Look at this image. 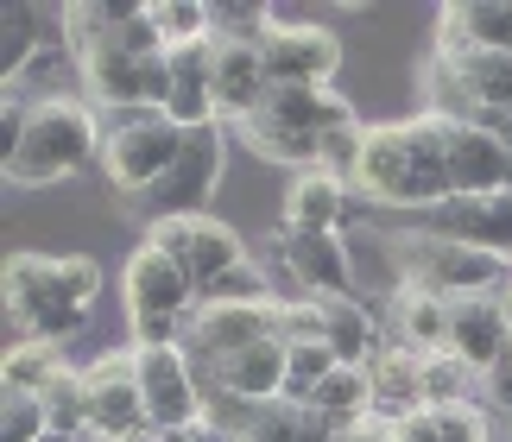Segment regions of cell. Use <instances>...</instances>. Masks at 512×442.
<instances>
[{"label": "cell", "mask_w": 512, "mask_h": 442, "mask_svg": "<svg viewBox=\"0 0 512 442\" xmlns=\"http://www.w3.org/2000/svg\"><path fill=\"white\" fill-rule=\"evenodd\" d=\"M146 247L171 253L177 266L190 272L196 291H209L222 272L247 266V240L234 221H215V215H177V221H146Z\"/></svg>", "instance_id": "obj_8"}, {"label": "cell", "mask_w": 512, "mask_h": 442, "mask_svg": "<svg viewBox=\"0 0 512 442\" xmlns=\"http://www.w3.org/2000/svg\"><path fill=\"white\" fill-rule=\"evenodd\" d=\"M449 127H456V114H443V108L367 127L354 196L380 209H411V215L449 209L456 203V190H449Z\"/></svg>", "instance_id": "obj_1"}, {"label": "cell", "mask_w": 512, "mask_h": 442, "mask_svg": "<svg viewBox=\"0 0 512 442\" xmlns=\"http://www.w3.org/2000/svg\"><path fill=\"white\" fill-rule=\"evenodd\" d=\"M500 297H506V316H512V285H506V291H500Z\"/></svg>", "instance_id": "obj_35"}, {"label": "cell", "mask_w": 512, "mask_h": 442, "mask_svg": "<svg viewBox=\"0 0 512 442\" xmlns=\"http://www.w3.org/2000/svg\"><path fill=\"white\" fill-rule=\"evenodd\" d=\"M430 228L449 234V240H468V247H481V253L512 259V190H500V196H462V203H449V209L430 215Z\"/></svg>", "instance_id": "obj_19"}, {"label": "cell", "mask_w": 512, "mask_h": 442, "mask_svg": "<svg viewBox=\"0 0 512 442\" xmlns=\"http://www.w3.org/2000/svg\"><path fill=\"white\" fill-rule=\"evenodd\" d=\"M285 228H310V234H348L361 221V196L348 184H336L329 171H304L298 184L285 190V209H279Z\"/></svg>", "instance_id": "obj_17"}, {"label": "cell", "mask_w": 512, "mask_h": 442, "mask_svg": "<svg viewBox=\"0 0 512 442\" xmlns=\"http://www.w3.org/2000/svg\"><path fill=\"white\" fill-rule=\"evenodd\" d=\"M392 266H399V291H430L443 304L462 297H494L512 285V259L481 253L468 240H449L437 228H405L392 234Z\"/></svg>", "instance_id": "obj_4"}, {"label": "cell", "mask_w": 512, "mask_h": 442, "mask_svg": "<svg viewBox=\"0 0 512 442\" xmlns=\"http://www.w3.org/2000/svg\"><path fill=\"white\" fill-rule=\"evenodd\" d=\"M342 360L329 341H291V367H285V405H310V392L336 373Z\"/></svg>", "instance_id": "obj_28"}, {"label": "cell", "mask_w": 512, "mask_h": 442, "mask_svg": "<svg viewBox=\"0 0 512 442\" xmlns=\"http://www.w3.org/2000/svg\"><path fill=\"white\" fill-rule=\"evenodd\" d=\"M399 442H494L487 405H449V411H418L399 430Z\"/></svg>", "instance_id": "obj_25"}, {"label": "cell", "mask_w": 512, "mask_h": 442, "mask_svg": "<svg viewBox=\"0 0 512 442\" xmlns=\"http://www.w3.org/2000/svg\"><path fill=\"white\" fill-rule=\"evenodd\" d=\"M367 405H373V373L367 367H336L317 392H310V411H323L336 430L367 424Z\"/></svg>", "instance_id": "obj_23"}, {"label": "cell", "mask_w": 512, "mask_h": 442, "mask_svg": "<svg viewBox=\"0 0 512 442\" xmlns=\"http://www.w3.org/2000/svg\"><path fill=\"white\" fill-rule=\"evenodd\" d=\"M512 51V0H456L437 13V57Z\"/></svg>", "instance_id": "obj_18"}, {"label": "cell", "mask_w": 512, "mask_h": 442, "mask_svg": "<svg viewBox=\"0 0 512 442\" xmlns=\"http://www.w3.org/2000/svg\"><path fill=\"white\" fill-rule=\"evenodd\" d=\"M260 57H266V76L272 89L279 83H304V89H329L342 70V38L317 26V19H285L272 13V26L260 38Z\"/></svg>", "instance_id": "obj_11"}, {"label": "cell", "mask_w": 512, "mask_h": 442, "mask_svg": "<svg viewBox=\"0 0 512 442\" xmlns=\"http://www.w3.org/2000/svg\"><path fill=\"white\" fill-rule=\"evenodd\" d=\"M449 316H456V304H443V297H430V291L392 297V329H399V348H411V354H443L449 348Z\"/></svg>", "instance_id": "obj_21"}, {"label": "cell", "mask_w": 512, "mask_h": 442, "mask_svg": "<svg viewBox=\"0 0 512 442\" xmlns=\"http://www.w3.org/2000/svg\"><path fill=\"white\" fill-rule=\"evenodd\" d=\"M171 442H241V436H228L222 424H209V417H203V424H190V430H177Z\"/></svg>", "instance_id": "obj_32"}, {"label": "cell", "mask_w": 512, "mask_h": 442, "mask_svg": "<svg viewBox=\"0 0 512 442\" xmlns=\"http://www.w3.org/2000/svg\"><path fill=\"white\" fill-rule=\"evenodd\" d=\"M209 51H215V108H222V127H241L272 95L260 38H209Z\"/></svg>", "instance_id": "obj_14"}, {"label": "cell", "mask_w": 512, "mask_h": 442, "mask_svg": "<svg viewBox=\"0 0 512 442\" xmlns=\"http://www.w3.org/2000/svg\"><path fill=\"white\" fill-rule=\"evenodd\" d=\"M336 436H342V430L329 424L323 411L272 398V405H260V417L247 424V436H241V442H336Z\"/></svg>", "instance_id": "obj_22"}, {"label": "cell", "mask_w": 512, "mask_h": 442, "mask_svg": "<svg viewBox=\"0 0 512 442\" xmlns=\"http://www.w3.org/2000/svg\"><path fill=\"white\" fill-rule=\"evenodd\" d=\"M285 335L279 329V304H196L190 316V335H184V354H203V360H234L260 341Z\"/></svg>", "instance_id": "obj_13"}, {"label": "cell", "mask_w": 512, "mask_h": 442, "mask_svg": "<svg viewBox=\"0 0 512 442\" xmlns=\"http://www.w3.org/2000/svg\"><path fill=\"white\" fill-rule=\"evenodd\" d=\"M380 436H386V430H373V424H354V430H342L336 442H380Z\"/></svg>", "instance_id": "obj_33"}, {"label": "cell", "mask_w": 512, "mask_h": 442, "mask_svg": "<svg viewBox=\"0 0 512 442\" xmlns=\"http://www.w3.org/2000/svg\"><path fill=\"white\" fill-rule=\"evenodd\" d=\"M83 386H89V436L127 442V436L152 430L146 424V398L133 386V348H108L102 360H89Z\"/></svg>", "instance_id": "obj_12"}, {"label": "cell", "mask_w": 512, "mask_h": 442, "mask_svg": "<svg viewBox=\"0 0 512 442\" xmlns=\"http://www.w3.org/2000/svg\"><path fill=\"white\" fill-rule=\"evenodd\" d=\"M323 304V341L336 348L342 367H373L380 354V329H373V304L367 297H317Z\"/></svg>", "instance_id": "obj_20"}, {"label": "cell", "mask_w": 512, "mask_h": 442, "mask_svg": "<svg viewBox=\"0 0 512 442\" xmlns=\"http://www.w3.org/2000/svg\"><path fill=\"white\" fill-rule=\"evenodd\" d=\"M102 297V266L89 253H13L7 259V323L13 341H70Z\"/></svg>", "instance_id": "obj_2"}, {"label": "cell", "mask_w": 512, "mask_h": 442, "mask_svg": "<svg viewBox=\"0 0 512 442\" xmlns=\"http://www.w3.org/2000/svg\"><path fill=\"white\" fill-rule=\"evenodd\" d=\"M272 259L291 278V297H361L354 291V247L348 234H310V228H285L272 234Z\"/></svg>", "instance_id": "obj_10"}, {"label": "cell", "mask_w": 512, "mask_h": 442, "mask_svg": "<svg viewBox=\"0 0 512 442\" xmlns=\"http://www.w3.org/2000/svg\"><path fill=\"white\" fill-rule=\"evenodd\" d=\"M127 442H171V436H159V430H140V436H127Z\"/></svg>", "instance_id": "obj_34"}, {"label": "cell", "mask_w": 512, "mask_h": 442, "mask_svg": "<svg viewBox=\"0 0 512 442\" xmlns=\"http://www.w3.org/2000/svg\"><path fill=\"white\" fill-rule=\"evenodd\" d=\"M51 411L38 392H0V442H45Z\"/></svg>", "instance_id": "obj_30"}, {"label": "cell", "mask_w": 512, "mask_h": 442, "mask_svg": "<svg viewBox=\"0 0 512 442\" xmlns=\"http://www.w3.org/2000/svg\"><path fill=\"white\" fill-rule=\"evenodd\" d=\"M203 304V291L190 285V272L159 247H133L121 266V310H127V348H177L190 335V316Z\"/></svg>", "instance_id": "obj_5"}, {"label": "cell", "mask_w": 512, "mask_h": 442, "mask_svg": "<svg viewBox=\"0 0 512 442\" xmlns=\"http://www.w3.org/2000/svg\"><path fill=\"white\" fill-rule=\"evenodd\" d=\"M481 405H487V417H506L512 424V360L481 379Z\"/></svg>", "instance_id": "obj_31"}, {"label": "cell", "mask_w": 512, "mask_h": 442, "mask_svg": "<svg viewBox=\"0 0 512 442\" xmlns=\"http://www.w3.org/2000/svg\"><path fill=\"white\" fill-rule=\"evenodd\" d=\"M203 304H285V297H279V285H272V272L260 266V259H247V266L215 278V285L203 291Z\"/></svg>", "instance_id": "obj_29"}, {"label": "cell", "mask_w": 512, "mask_h": 442, "mask_svg": "<svg viewBox=\"0 0 512 442\" xmlns=\"http://www.w3.org/2000/svg\"><path fill=\"white\" fill-rule=\"evenodd\" d=\"M449 354L462 360L468 373H494L512 360V316H506V297H462L456 316H449Z\"/></svg>", "instance_id": "obj_15"}, {"label": "cell", "mask_w": 512, "mask_h": 442, "mask_svg": "<svg viewBox=\"0 0 512 442\" xmlns=\"http://www.w3.org/2000/svg\"><path fill=\"white\" fill-rule=\"evenodd\" d=\"M133 386H140L146 424L159 436L203 424V411H209V398H203V386H196V373H190L184 341H177V348H133Z\"/></svg>", "instance_id": "obj_9"}, {"label": "cell", "mask_w": 512, "mask_h": 442, "mask_svg": "<svg viewBox=\"0 0 512 442\" xmlns=\"http://www.w3.org/2000/svg\"><path fill=\"white\" fill-rule=\"evenodd\" d=\"M102 146H108V120L95 114L83 95H64V102L45 95V102H32L26 133L0 158V171H7V190H57L64 177L95 165Z\"/></svg>", "instance_id": "obj_3"}, {"label": "cell", "mask_w": 512, "mask_h": 442, "mask_svg": "<svg viewBox=\"0 0 512 442\" xmlns=\"http://www.w3.org/2000/svg\"><path fill=\"white\" fill-rule=\"evenodd\" d=\"M222 171H228V127H209V133H184V152L177 165L140 196V209L152 221H177V215H209V196L222 190Z\"/></svg>", "instance_id": "obj_7"}, {"label": "cell", "mask_w": 512, "mask_h": 442, "mask_svg": "<svg viewBox=\"0 0 512 442\" xmlns=\"http://www.w3.org/2000/svg\"><path fill=\"white\" fill-rule=\"evenodd\" d=\"M418 386H424V405L430 411H449V405H475L481 392V373H468L456 354H418Z\"/></svg>", "instance_id": "obj_26"}, {"label": "cell", "mask_w": 512, "mask_h": 442, "mask_svg": "<svg viewBox=\"0 0 512 442\" xmlns=\"http://www.w3.org/2000/svg\"><path fill=\"white\" fill-rule=\"evenodd\" d=\"M64 373H70V360L57 348H45V341H7V360H0V386L7 392H38L45 398Z\"/></svg>", "instance_id": "obj_24"}, {"label": "cell", "mask_w": 512, "mask_h": 442, "mask_svg": "<svg viewBox=\"0 0 512 442\" xmlns=\"http://www.w3.org/2000/svg\"><path fill=\"white\" fill-rule=\"evenodd\" d=\"M146 13H152V26H159L165 51L209 45V38H215V7H209V0H146Z\"/></svg>", "instance_id": "obj_27"}, {"label": "cell", "mask_w": 512, "mask_h": 442, "mask_svg": "<svg viewBox=\"0 0 512 442\" xmlns=\"http://www.w3.org/2000/svg\"><path fill=\"white\" fill-rule=\"evenodd\" d=\"M506 171H512V146L494 139L475 120H456L449 127V190L462 196H500L506 190Z\"/></svg>", "instance_id": "obj_16"}, {"label": "cell", "mask_w": 512, "mask_h": 442, "mask_svg": "<svg viewBox=\"0 0 512 442\" xmlns=\"http://www.w3.org/2000/svg\"><path fill=\"white\" fill-rule=\"evenodd\" d=\"M184 152V133L171 127L165 114H108V146H102V171L108 190L140 203V196L159 184Z\"/></svg>", "instance_id": "obj_6"}]
</instances>
